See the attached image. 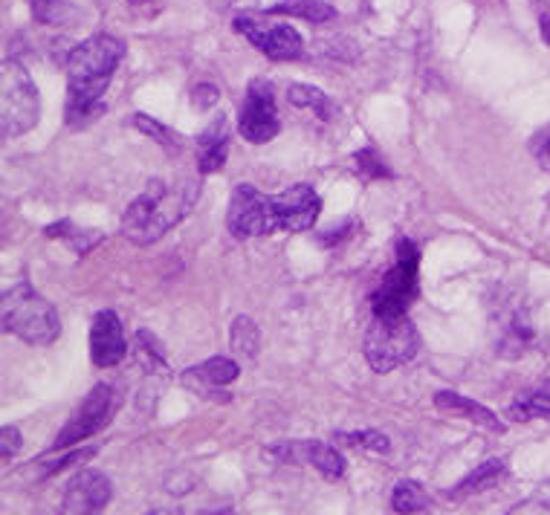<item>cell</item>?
Returning a JSON list of instances; mask_svg holds the SVG:
<instances>
[{"instance_id":"obj_1","label":"cell","mask_w":550,"mask_h":515,"mask_svg":"<svg viewBox=\"0 0 550 515\" xmlns=\"http://www.w3.org/2000/svg\"><path fill=\"white\" fill-rule=\"evenodd\" d=\"M322 212L319 194L307 183H296L281 194H261L241 183L232 191L226 226L235 238H261L273 232H304Z\"/></svg>"},{"instance_id":"obj_2","label":"cell","mask_w":550,"mask_h":515,"mask_svg":"<svg viewBox=\"0 0 550 515\" xmlns=\"http://www.w3.org/2000/svg\"><path fill=\"white\" fill-rule=\"evenodd\" d=\"M122 58L125 44L113 35H93L70 50L64 102V122L70 128H87L105 113V93Z\"/></svg>"},{"instance_id":"obj_3","label":"cell","mask_w":550,"mask_h":515,"mask_svg":"<svg viewBox=\"0 0 550 515\" xmlns=\"http://www.w3.org/2000/svg\"><path fill=\"white\" fill-rule=\"evenodd\" d=\"M200 197V183L186 177L180 183L151 180L148 189L125 209L122 235L137 246L157 244L168 229H174L189 215Z\"/></svg>"},{"instance_id":"obj_4","label":"cell","mask_w":550,"mask_h":515,"mask_svg":"<svg viewBox=\"0 0 550 515\" xmlns=\"http://www.w3.org/2000/svg\"><path fill=\"white\" fill-rule=\"evenodd\" d=\"M0 322L6 333L24 339L27 345H35V348H47L61 336V319L55 307L27 281L3 293Z\"/></svg>"},{"instance_id":"obj_5","label":"cell","mask_w":550,"mask_h":515,"mask_svg":"<svg viewBox=\"0 0 550 515\" xmlns=\"http://www.w3.org/2000/svg\"><path fill=\"white\" fill-rule=\"evenodd\" d=\"M417 342V327L409 316H374L365 330L362 351L377 374H388L414 359Z\"/></svg>"},{"instance_id":"obj_6","label":"cell","mask_w":550,"mask_h":515,"mask_svg":"<svg viewBox=\"0 0 550 515\" xmlns=\"http://www.w3.org/2000/svg\"><path fill=\"white\" fill-rule=\"evenodd\" d=\"M41 116V99L38 87L29 79V73L15 61H3L0 70V131L6 139L27 134L38 125Z\"/></svg>"},{"instance_id":"obj_7","label":"cell","mask_w":550,"mask_h":515,"mask_svg":"<svg viewBox=\"0 0 550 515\" xmlns=\"http://www.w3.org/2000/svg\"><path fill=\"white\" fill-rule=\"evenodd\" d=\"M417 275H420V246L409 238H400L397 261L385 272L377 293L371 296L374 316H406V310L412 307V301L420 293Z\"/></svg>"},{"instance_id":"obj_8","label":"cell","mask_w":550,"mask_h":515,"mask_svg":"<svg viewBox=\"0 0 550 515\" xmlns=\"http://www.w3.org/2000/svg\"><path fill=\"white\" fill-rule=\"evenodd\" d=\"M116 406H119V397H116L113 385H108V382L93 385L90 394L84 397L82 406L73 411V417L67 420V426L58 432L53 446H50V452H64V449H70V446H76V443H82L87 437L102 432L110 423Z\"/></svg>"},{"instance_id":"obj_9","label":"cell","mask_w":550,"mask_h":515,"mask_svg":"<svg viewBox=\"0 0 550 515\" xmlns=\"http://www.w3.org/2000/svg\"><path fill=\"white\" fill-rule=\"evenodd\" d=\"M281 131L278 110H275V90L267 79H252L238 116V134L252 145L270 142Z\"/></svg>"},{"instance_id":"obj_10","label":"cell","mask_w":550,"mask_h":515,"mask_svg":"<svg viewBox=\"0 0 550 515\" xmlns=\"http://www.w3.org/2000/svg\"><path fill=\"white\" fill-rule=\"evenodd\" d=\"M264 455L275 463H299V466L310 463L328 481H339L345 475L342 452L322 440H281L275 446H267Z\"/></svg>"},{"instance_id":"obj_11","label":"cell","mask_w":550,"mask_h":515,"mask_svg":"<svg viewBox=\"0 0 550 515\" xmlns=\"http://www.w3.org/2000/svg\"><path fill=\"white\" fill-rule=\"evenodd\" d=\"M232 27L249 38L258 53H264L273 61H293L304 53L302 35L287 24H264V21H255L252 15H238Z\"/></svg>"},{"instance_id":"obj_12","label":"cell","mask_w":550,"mask_h":515,"mask_svg":"<svg viewBox=\"0 0 550 515\" xmlns=\"http://www.w3.org/2000/svg\"><path fill=\"white\" fill-rule=\"evenodd\" d=\"M110 481L99 469H82L70 478L64 489L58 515H102L110 504Z\"/></svg>"},{"instance_id":"obj_13","label":"cell","mask_w":550,"mask_h":515,"mask_svg":"<svg viewBox=\"0 0 550 515\" xmlns=\"http://www.w3.org/2000/svg\"><path fill=\"white\" fill-rule=\"evenodd\" d=\"M128 353V339L122 319L113 310L96 313L93 327H90V359L96 368H113L125 359Z\"/></svg>"},{"instance_id":"obj_14","label":"cell","mask_w":550,"mask_h":515,"mask_svg":"<svg viewBox=\"0 0 550 515\" xmlns=\"http://www.w3.org/2000/svg\"><path fill=\"white\" fill-rule=\"evenodd\" d=\"M229 154V131H226V116H215L209 128L197 136V171L200 174H215L226 163Z\"/></svg>"},{"instance_id":"obj_15","label":"cell","mask_w":550,"mask_h":515,"mask_svg":"<svg viewBox=\"0 0 550 515\" xmlns=\"http://www.w3.org/2000/svg\"><path fill=\"white\" fill-rule=\"evenodd\" d=\"M435 406L440 411H446V414H452V417H464V420H472V423H478V426H484V429H490V432H504V423L495 417L490 408L478 406V403H472L469 397L464 394H455V391H438L435 394Z\"/></svg>"},{"instance_id":"obj_16","label":"cell","mask_w":550,"mask_h":515,"mask_svg":"<svg viewBox=\"0 0 550 515\" xmlns=\"http://www.w3.org/2000/svg\"><path fill=\"white\" fill-rule=\"evenodd\" d=\"M533 345V327L524 310H513L510 319L504 322V333L498 342V356L504 359H519Z\"/></svg>"},{"instance_id":"obj_17","label":"cell","mask_w":550,"mask_h":515,"mask_svg":"<svg viewBox=\"0 0 550 515\" xmlns=\"http://www.w3.org/2000/svg\"><path fill=\"white\" fill-rule=\"evenodd\" d=\"M267 15H287V18H302L307 24H330L336 21V9L325 0H278L267 9Z\"/></svg>"},{"instance_id":"obj_18","label":"cell","mask_w":550,"mask_h":515,"mask_svg":"<svg viewBox=\"0 0 550 515\" xmlns=\"http://www.w3.org/2000/svg\"><path fill=\"white\" fill-rule=\"evenodd\" d=\"M229 345L235 356H241V362H255L261 348V330L249 316H238L229 330Z\"/></svg>"},{"instance_id":"obj_19","label":"cell","mask_w":550,"mask_h":515,"mask_svg":"<svg viewBox=\"0 0 550 515\" xmlns=\"http://www.w3.org/2000/svg\"><path fill=\"white\" fill-rule=\"evenodd\" d=\"M501 475H504V461H501V458H490V461L481 463L472 475H467L449 495H452V498H464V495H472V492L490 489L498 484Z\"/></svg>"},{"instance_id":"obj_20","label":"cell","mask_w":550,"mask_h":515,"mask_svg":"<svg viewBox=\"0 0 550 515\" xmlns=\"http://www.w3.org/2000/svg\"><path fill=\"white\" fill-rule=\"evenodd\" d=\"M192 374L197 380L209 382V385H229V382H235L241 377V365L235 362V359H229V356H212V359H206V362H200L197 368H192Z\"/></svg>"},{"instance_id":"obj_21","label":"cell","mask_w":550,"mask_h":515,"mask_svg":"<svg viewBox=\"0 0 550 515\" xmlns=\"http://www.w3.org/2000/svg\"><path fill=\"white\" fill-rule=\"evenodd\" d=\"M287 99L293 108H310L319 119H333V102L328 99V93H322L319 87L310 84H290Z\"/></svg>"},{"instance_id":"obj_22","label":"cell","mask_w":550,"mask_h":515,"mask_svg":"<svg viewBox=\"0 0 550 515\" xmlns=\"http://www.w3.org/2000/svg\"><path fill=\"white\" fill-rule=\"evenodd\" d=\"M510 414L516 420H530V417H548L550 420V382H542L536 385L533 391L522 394L513 406H510Z\"/></svg>"},{"instance_id":"obj_23","label":"cell","mask_w":550,"mask_h":515,"mask_svg":"<svg viewBox=\"0 0 550 515\" xmlns=\"http://www.w3.org/2000/svg\"><path fill=\"white\" fill-rule=\"evenodd\" d=\"M29 9H32V18L38 24H50V27H58V24H70L79 9L67 0H27Z\"/></svg>"},{"instance_id":"obj_24","label":"cell","mask_w":550,"mask_h":515,"mask_svg":"<svg viewBox=\"0 0 550 515\" xmlns=\"http://www.w3.org/2000/svg\"><path fill=\"white\" fill-rule=\"evenodd\" d=\"M429 507V495L417 481H400L391 495V510L400 515H414Z\"/></svg>"},{"instance_id":"obj_25","label":"cell","mask_w":550,"mask_h":515,"mask_svg":"<svg viewBox=\"0 0 550 515\" xmlns=\"http://www.w3.org/2000/svg\"><path fill=\"white\" fill-rule=\"evenodd\" d=\"M137 359L145 371H165V368H168L163 345H160L157 336H154L151 330H145V327L137 330Z\"/></svg>"},{"instance_id":"obj_26","label":"cell","mask_w":550,"mask_h":515,"mask_svg":"<svg viewBox=\"0 0 550 515\" xmlns=\"http://www.w3.org/2000/svg\"><path fill=\"white\" fill-rule=\"evenodd\" d=\"M354 165H357V174L365 183H371V180H391V168L385 165L380 151L371 148V145L354 154Z\"/></svg>"},{"instance_id":"obj_27","label":"cell","mask_w":550,"mask_h":515,"mask_svg":"<svg viewBox=\"0 0 550 515\" xmlns=\"http://www.w3.org/2000/svg\"><path fill=\"white\" fill-rule=\"evenodd\" d=\"M336 440H342L345 446H359V449H368V452H377L385 455L391 449L388 437L377 429H362V432H336Z\"/></svg>"},{"instance_id":"obj_28","label":"cell","mask_w":550,"mask_h":515,"mask_svg":"<svg viewBox=\"0 0 550 515\" xmlns=\"http://www.w3.org/2000/svg\"><path fill=\"white\" fill-rule=\"evenodd\" d=\"M134 125H137V131H142L148 139H154V142L163 145V148H177V145H180L177 136L171 134L163 122H157V119H151V116H145V113H134Z\"/></svg>"},{"instance_id":"obj_29","label":"cell","mask_w":550,"mask_h":515,"mask_svg":"<svg viewBox=\"0 0 550 515\" xmlns=\"http://www.w3.org/2000/svg\"><path fill=\"white\" fill-rule=\"evenodd\" d=\"M64 241L73 246L79 255H87L93 246L102 241V232H96V229H76V226H73V229H70V235H67Z\"/></svg>"},{"instance_id":"obj_30","label":"cell","mask_w":550,"mask_h":515,"mask_svg":"<svg viewBox=\"0 0 550 515\" xmlns=\"http://www.w3.org/2000/svg\"><path fill=\"white\" fill-rule=\"evenodd\" d=\"M530 154L536 157V163L542 165L545 171H550V125H545L542 131H536L530 139Z\"/></svg>"},{"instance_id":"obj_31","label":"cell","mask_w":550,"mask_h":515,"mask_svg":"<svg viewBox=\"0 0 550 515\" xmlns=\"http://www.w3.org/2000/svg\"><path fill=\"white\" fill-rule=\"evenodd\" d=\"M218 99H220V90L215 87V84H209V82H200L197 87L192 90V102H194V108H200V110H212L215 105H218Z\"/></svg>"},{"instance_id":"obj_32","label":"cell","mask_w":550,"mask_h":515,"mask_svg":"<svg viewBox=\"0 0 550 515\" xmlns=\"http://www.w3.org/2000/svg\"><path fill=\"white\" fill-rule=\"evenodd\" d=\"M21 452V432L15 426H3L0 429V458L9 461Z\"/></svg>"},{"instance_id":"obj_33","label":"cell","mask_w":550,"mask_h":515,"mask_svg":"<svg viewBox=\"0 0 550 515\" xmlns=\"http://www.w3.org/2000/svg\"><path fill=\"white\" fill-rule=\"evenodd\" d=\"M96 455V446H87V449H76V452H70V455H64V458H58V461H53L47 469H44V475H53V472H61V469H67L70 463H82V461H90Z\"/></svg>"},{"instance_id":"obj_34","label":"cell","mask_w":550,"mask_h":515,"mask_svg":"<svg viewBox=\"0 0 550 515\" xmlns=\"http://www.w3.org/2000/svg\"><path fill=\"white\" fill-rule=\"evenodd\" d=\"M357 226H359L357 220H348V223H345V226H339V229H328V232H322V235H319V244L322 246L342 244L345 238H351V232H354Z\"/></svg>"},{"instance_id":"obj_35","label":"cell","mask_w":550,"mask_h":515,"mask_svg":"<svg viewBox=\"0 0 550 515\" xmlns=\"http://www.w3.org/2000/svg\"><path fill=\"white\" fill-rule=\"evenodd\" d=\"M507 515H550V504L548 501L533 498V501H524L519 507H513Z\"/></svg>"},{"instance_id":"obj_36","label":"cell","mask_w":550,"mask_h":515,"mask_svg":"<svg viewBox=\"0 0 550 515\" xmlns=\"http://www.w3.org/2000/svg\"><path fill=\"white\" fill-rule=\"evenodd\" d=\"M70 229H73V223H70V220H58V223H50V226L44 229V235H47V238H58V241H64V238L70 235Z\"/></svg>"},{"instance_id":"obj_37","label":"cell","mask_w":550,"mask_h":515,"mask_svg":"<svg viewBox=\"0 0 550 515\" xmlns=\"http://www.w3.org/2000/svg\"><path fill=\"white\" fill-rule=\"evenodd\" d=\"M539 29H542V38L548 41V47H550V15H542V21H539Z\"/></svg>"},{"instance_id":"obj_38","label":"cell","mask_w":550,"mask_h":515,"mask_svg":"<svg viewBox=\"0 0 550 515\" xmlns=\"http://www.w3.org/2000/svg\"><path fill=\"white\" fill-rule=\"evenodd\" d=\"M128 3H134V6H142V3H151V0H128Z\"/></svg>"},{"instance_id":"obj_39","label":"cell","mask_w":550,"mask_h":515,"mask_svg":"<svg viewBox=\"0 0 550 515\" xmlns=\"http://www.w3.org/2000/svg\"><path fill=\"white\" fill-rule=\"evenodd\" d=\"M148 515H177V513H165V510H154V513H148Z\"/></svg>"}]
</instances>
